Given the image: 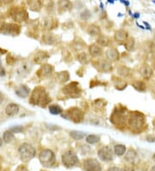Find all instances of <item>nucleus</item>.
<instances>
[{
  "instance_id": "1",
  "label": "nucleus",
  "mask_w": 155,
  "mask_h": 171,
  "mask_svg": "<svg viewBox=\"0 0 155 171\" xmlns=\"http://www.w3.org/2000/svg\"><path fill=\"white\" fill-rule=\"evenodd\" d=\"M29 102L33 105L45 107L51 102V98L49 97L47 92L44 87L36 86L31 93Z\"/></svg>"
},
{
  "instance_id": "2",
  "label": "nucleus",
  "mask_w": 155,
  "mask_h": 171,
  "mask_svg": "<svg viewBox=\"0 0 155 171\" xmlns=\"http://www.w3.org/2000/svg\"><path fill=\"white\" fill-rule=\"evenodd\" d=\"M128 125L134 132H141L146 127V119L144 114L139 112H132L127 119Z\"/></svg>"
},
{
  "instance_id": "3",
  "label": "nucleus",
  "mask_w": 155,
  "mask_h": 171,
  "mask_svg": "<svg viewBox=\"0 0 155 171\" xmlns=\"http://www.w3.org/2000/svg\"><path fill=\"white\" fill-rule=\"evenodd\" d=\"M127 108L124 107H116L112 114L110 115V122L116 128H124L127 126V118L125 115Z\"/></svg>"
},
{
  "instance_id": "4",
  "label": "nucleus",
  "mask_w": 155,
  "mask_h": 171,
  "mask_svg": "<svg viewBox=\"0 0 155 171\" xmlns=\"http://www.w3.org/2000/svg\"><path fill=\"white\" fill-rule=\"evenodd\" d=\"M39 161L45 168H51L54 166L56 162V157L54 151L50 149H43L39 154Z\"/></svg>"
},
{
  "instance_id": "5",
  "label": "nucleus",
  "mask_w": 155,
  "mask_h": 171,
  "mask_svg": "<svg viewBox=\"0 0 155 171\" xmlns=\"http://www.w3.org/2000/svg\"><path fill=\"white\" fill-rule=\"evenodd\" d=\"M18 153L19 156H20V159L22 161L24 162H28L35 157L36 150L31 144L24 142L19 146Z\"/></svg>"
},
{
  "instance_id": "6",
  "label": "nucleus",
  "mask_w": 155,
  "mask_h": 171,
  "mask_svg": "<svg viewBox=\"0 0 155 171\" xmlns=\"http://www.w3.org/2000/svg\"><path fill=\"white\" fill-rule=\"evenodd\" d=\"M61 162L66 168L71 169L79 163V159L72 150H66L61 156Z\"/></svg>"
},
{
  "instance_id": "7",
  "label": "nucleus",
  "mask_w": 155,
  "mask_h": 171,
  "mask_svg": "<svg viewBox=\"0 0 155 171\" xmlns=\"http://www.w3.org/2000/svg\"><path fill=\"white\" fill-rule=\"evenodd\" d=\"M62 117L72 121L73 123L79 124L83 122L85 119V112L79 107H72L67 110L65 113L62 114Z\"/></svg>"
},
{
  "instance_id": "8",
  "label": "nucleus",
  "mask_w": 155,
  "mask_h": 171,
  "mask_svg": "<svg viewBox=\"0 0 155 171\" xmlns=\"http://www.w3.org/2000/svg\"><path fill=\"white\" fill-rule=\"evenodd\" d=\"M62 93L65 95H66L69 98H72V99H77L79 98L82 93V90L79 87V83L76 82V81H72L67 85L64 86L62 88Z\"/></svg>"
},
{
  "instance_id": "9",
  "label": "nucleus",
  "mask_w": 155,
  "mask_h": 171,
  "mask_svg": "<svg viewBox=\"0 0 155 171\" xmlns=\"http://www.w3.org/2000/svg\"><path fill=\"white\" fill-rule=\"evenodd\" d=\"M9 14L10 17L14 20L16 23H23L27 21L28 18V12L24 8L20 6H16L9 10Z\"/></svg>"
},
{
  "instance_id": "10",
  "label": "nucleus",
  "mask_w": 155,
  "mask_h": 171,
  "mask_svg": "<svg viewBox=\"0 0 155 171\" xmlns=\"http://www.w3.org/2000/svg\"><path fill=\"white\" fill-rule=\"evenodd\" d=\"M21 28L17 24H12V23H5L2 24L0 31L1 33L7 35V36H16L20 33Z\"/></svg>"
},
{
  "instance_id": "11",
  "label": "nucleus",
  "mask_w": 155,
  "mask_h": 171,
  "mask_svg": "<svg viewBox=\"0 0 155 171\" xmlns=\"http://www.w3.org/2000/svg\"><path fill=\"white\" fill-rule=\"evenodd\" d=\"M114 150L109 146H103L98 150V156L101 161L109 162H111L114 159Z\"/></svg>"
},
{
  "instance_id": "12",
  "label": "nucleus",
  "mask_w": 155,
  "mask_h": 171,
  "mask_svg": "<svg viewBox=\"0 0 155 171\" xmlns=\"http://www.w3.org/2000/svg\"><path fill=\"white\" fill-rule=\"evenodd\" d=\"M83 169L85 171H102L101 163L97 159L88 158L83 161Z\"/></svg>"
},
{
  "instance_id": "13",
  "label": "nucleus",
  "mask_w": 155,
  "mask_h": 171,
  "mask_svg": "<svg viewBox=\"0 0 155 171\" xmlns=\"http://www.w3.org/2000/svg\"><path fill=\"white\" fill-rule=\"evenodd\" d=\"M54 72V68L51 64L44 63L37 71V76L40 79H47L51 77Z\"/></svg>"
},
{
  "instance_id": "14",
  "label": "nucleus",
  "mask_w": 155,
  "mask_h": 171,
  "mask_svg": "<svg viewBox=\"0 0 155 171\" xmlns=\"http://www.w3.org/2000/svg\"><path fill=\"white\" fill-rule=\"evenodd\" d=\"M31 69H32V64L30 62H24L17 67V74L19 77H26L30 74Z\"/></svg>"
},
{
  "instance_id": "15",
  "label": "nucleus",
  "mask_w": 155,
  "mask_h": 171,
  "mask_svg": "<svg viewBox=\"0 0 155 171\" xmlns=\"http://www.w3.org/2000/svg\"><path fill=\"white\" fill-rule=\"evenodd\" d=\"M49 57H50V55L47 51L40 50V51H38L35 54V55L33 57V62L35 64L42 65L49 59Z\"/></svg>"
},
{
  "instance_id": "16",
  "label": "nucleus",
  "mask_w": 155,
  "mask_h": 171,
  "mask_svg": "<svg viewBox=\"0 0 155 171\" xmlns=\"http://www.w3.org/2000/svg\"><path fill=\"white\" fill-rule=\"evenodd\" d=\"M98 65V69H99L103 73H110L113 70L112 63L109 62L108 60H100L97 62Z\"/></svg>"
},
{
  "instance_id": "17",
  "label": "nucleus",
  "mask_w": 155,
  "mask_h": 171,
  "mask_svg": "<svg viewBox=\"0 0 155 171\" xmlns=\"http://www.w3.org/2000/svg\"><path fill=\"white\" fill-rule=\"evenodd\" d=\"M88 49H89L90 56L94 57V58L100 57L103 55V48L99 46L98 44H97V43H93V44L90 45Z\"/></svg>"
},
{
  "instance_id": "18",
  "label": "nucleus",
  "mask_w": 155,
  "mask_h": 171,
  "mask_svg": "<svg viewBox=\"0 0 155 171\" xmlns=\"http://www.w3.org/2000/svg\"><path fill=\"white\" fill-rule=\"evenodd\" d=\"M106 59L109 62H117L120 59V54L116 48H109L106 51Z\"/></svg>"
},
{
  "instance_id": "19",
  "label": "nucleus",
  "mask_w": 155,
  "mask_h": 171,
  "mask_svg": "<svg viewBox=\"0 0 155 171\" xmlns=\"http://www.w3.org/2000/svg\"><path fill=\"white\" fill-rule=\"evenodd\" d=\"M15 93L20 98L25 99L30 93V89L26 85H21L15 90Z\"/></svg>"
},
{
  "instance_id": "20",
  "label": "nucleus",
  "mask_w": 155,
  "mask_h": 171,
  "mask_svg": "<svg viewBox=\"0 0 155 171\" xmlns=\"http://www.w3.org/2000/svg\"><path fill=\"white\" fill-rule=\"evenodd\" d=\"M55 80L59 84H65L70 80V74L67 71H61L57 73Z\"/></svg>"
},
{
  "instance_id": "21",
  "label": "nucleus",
  "mask_w": 155,
  "mask_h": 171,
  "mask_svg": "<svg viewBox=\"0 0 155 171\" xmlns=\"http://www.w3.org/2000/svg\"><path fill=\"white\" fill-rule=\"evenodd\" d=\"M19 112V105L16 103H9L5 108V113L9 117L15 116Z\"/></svg>"
},
{
  "instance_id": "22",
  "label": "nucleus",
  "mask_w": 155,
  "mask_h": 171,
  "mask_svg": "<svg viewBox=\"0 0 155 171\" xmlns=\"http://www.w3.org/2000/svg\"><path fill=\"white\" fill-rule=\"evenodd\" d=\"M57 6L60 12H65L72 9V3L70 0H59Z\"/></svg>"
},
{
  "instance_id": "23",
  "label": "nucleus",
  "mask_w": 155,
  "mask_h": 171,
  "mask_svg": "<svg viewBox=\"0 0 155 171\" xmlns=\"http://www.w3.org/2000/svg\"><path fill=\"white\" fill-rule=\"evenodd\" d=\"M114 38L115 40L119 43H124L125 41L127 40L128 36H127V33L123 30V29H118L116 31V33L114 35Z\"/></svg>"
},
{
  "instance_id": "24",
  "label": "nucleus",
  "mask_w": 155,
  "mask_h": 171,
  "mask_svg": "<svg viewBox=\"0 0 155 171\" xmlns=\"http://www.w3.org/2000/svg\"><path fill=\"white\" fill-rule=\"evenodd\" d=\"M124 159H125V161H127V162H130V163L135 162L138 160V154L134 149H129L126 152Z\"/></svg>"
},
{
  "instance_id": "25",
  "label": "nucleus",
  "mask_w": 155,
  "mask_h": 171,
  "mask_svg": "<svg viewBox=\"0 0 155 171\" xmlns=\"http://www.w3.org/2000/svg\"><path fill=\"white\" fill-rule=\"evenodd\" d=\"M92 107L97 112H101L106 107V102L103 99H98L93 101L92 103Z\"/></svg>"
},
{
  "instance_id": "26",
  "label": "nucleus",
  "mask_w": 155,
  "mask_h": 171,
  "mask_svg": "<svg viewBox=\"0 0 155 171\" xmlns=\"http://www.w3.org/2000/svg\"><path fill=\"white\" fill-rule=\"evenodd\" d=\"M43 26H44V28H46V29H47V30H52V29L55 28L57 26H58V22L56 21V19L48 17V18L44 20V22H43Z\"/></svg>"
},
{
  "instance_id": "27",
  "label": "nucleus",
  "mask_w": 155,
  "mask_h": 171,
  "mask_svg": "<svg viewBox=\"0 0 155 171\" xmlns=\"http://www.w3.org/2000/svg\"><path fill=\"white\" fill-rule=\"evenodd\" d=\"M56 36L52 33L47 32V33L43 34L42 42L45 44H47V45H54V43H56Z\"/></svg>"
},
{
  "instance_id": "28",
  "label": "nucleus",
  "mask_w": 155,
  "mask_h": 171,
  "mask_svg": "<svg viewBox=\"0 0 155 171\" xmlns=\"http://www.w3.org/2000/svg\"><path fill=\"white\" fill-rule=\"evenodd\" d=\"M28 5L31 10L39 11L42 7V0H28Z\"/></svg>"
},
{
  "instance_id": "29",
  "label": "nucleus",
  "mask_w": 155,
  "mask_h": 171,
  "mask_svg": "<svg viewBox=\"0 0 155 171\" xmlns=\"http://www.w3.org/2000/svg\"><path fill=\"white\" fill-rule=\"evenodd\" d=\"M140 73H141V76L143 78H145L146 80H149L153 75V69L148 65H144L143 66H141Z\"/></svg>"
},
{
  "instance_id": "30",
  "label": "nucleus",
  "mask_w": 155,
  "mask_h": 171,
  "mask_svg": "<svg viewBox=\"0 0 155 171\" xmlns=\"http://www.w3.org/2000/svg\"><path fill=\"white\" fill-rule=\"evenodd\" d=\"M113 81H114V85H115V87L119 91H122L124 90L126 87H127V82L125 81H123L122 79H120V78H116L114 77L113 78Z\"/></svg>"
},
{
  "instance_id": "31",
  "label": "nucleus",
  "mask_w": 155,
  "mask_h": 171,
  "mask_svg": "<svg viewBox=\"0 0 155 171\" xmlns=\"http://www.w3.org/2000/svg\"><path fill=\"white\" fill-rule=\"evenodd\" d=\"M87 32H88L90 36L98 37L101 34V28L96 24H90L88 27V28H87Z\"/></svg>"
},
{
  "instance_id": "32",
  "label": "nucleus",
  "mask_w": 155,
  "mask_h": 171,
  "mask_svg": "<svg viewBox=\"0 0 155 171\" xmlns=\"http://www.w3.org/2000/svg\"><path fill=\"white\" fill-rule=\"evenodd\" d=\"M97 44H98L99 46L101 47H108L109 45L110 44V39L106 36H103L100 35L97 37Z\"/></svg>"
},
{
  "instance_id": "33",
  "label": "nucleus",
  "mask_w": 155,
  "mask_h": 171,
  "mask_svg": "<svg viewBox=\"0 0 155 171\" xmlns=\"http://www.w3.org/2000/svg\"><path fill=\"white\" fill-rule=\"evenodd\" d=\"M72 49L74 51H76V52H80V51H83L84 50V48H85V43L81 39H78V40H75L72 43Z\"/></svg>"
},
{
  "instance_id": "34",
  "label": "nucleus",
  "mask_w": 155,
  "mask_h": 171,
  "mask_svg": "<svg viewBox=\"0 0 155 171\" xmlns=\"http://www.w3.org/2000/svg\"><path fill=\"white\" fill-rule=\"evenodd\" d=\"M48 111L52 115H61L63 112V109L59 104H53L48 105Z\"/></svg>"
},
{
  "instance_id": "35",
  "label": "nucleus",
  "mask_w": 155,
  "mask_h": 171,
  "mask_svg": "<svg viewBox=\"0 0 155 171\" xmlns=\"http://www.w3.org/2000/svg\"><path fill=\"white\" fill-rule=\"evenodd\" d=\"M77 60L79 61V63L83 64V65H87L89 64L90 60L89 55L85 52H80L78 55H77Z\"/></svg>"
},
{
  "instance_id": "36",
  "label": "nucleus",
  "mask_w": 155,
  "mask_h": 171,
  "mask_svg": "<svg viewBox=\"0 0 155 171\" xmlns=\"http://www.w3.org/2000/svg\"><path fill=\"white\" fill-rule=\"evenodd\" d=\"M113 150H114L115 155L117 156V157H122V156H123L126 153V150H127L126 146L123 145V144H116V145L114 146Z\"/></svg>"
},
{
  "instance_id": "37",
  "label": "nucleus",
  "mask_w": 155,
  "mask_h": 171,
  "mask_svg": "<svg viewBox=\"0 0 155 171\" xmlns=\"http://www.w3.org/2000/svg\"><path fill=\"white\" fill-rule=\"evenodd\" d=\"M70 137L76 141H79L85 138V133L79 131H72L70 132Z\"/></svg>"
},
{
  "instance_id": "38",
  "label": "nucleus",
  "mask_w": 155,
  "mask_h": 171,
  "mask_svg": "<svg viewBox=\"0 0 155 171\" xmlns=\"http://www.w3.org/2000/svg\"><path fill=\"white\" fill-rule=\"evenodd\" d=\"M85 141L87 143L89 144H95V143H98L100 141V136L98 135H95V134H90L88 135L86 138H85Z\"/></svg>"
},
{
  "instance_id": "39",
  "label": "nucleus",
  "mask_w": 155,
  "mask_h": 171,
  "mask_svg": "<svg viewBox=\"0 0 155 171\" xmlns=\"http://www.w3.org/2000/svg\"><path fill=\"white\" fill-rule=\"evenodd\" d=\"M117 74L121 77H127L130 74V69L126 66H119L117 67Z\"/></svg>"
},
{
  "instance_id": "40",
  "label": "nucleus",
  "mask_w": 155,
  "mask_h": 171,
  "mask_svg": "<svg viewBox=\"0 0 155 171\" xmlns=\"http://www.w3.org/2000/svg\"><path fill=\"white\" fill-rule=\"evenodd\" d=\"M132 86L135 87V89L137 91H139V92H145L146 89V84L143 82V81H135Z\"/></svg>"
},
{
  "instance_id": "41",
  "label": "nucleus",
  "mask_w": 155,
  "mask_h": 171,
  "mask_svg": "<svg viewBox=\"0 0 155 171\" xmlns=\"http://www.w3.org/2000/svg\"><path fill=\"white\" fill-rule=\"evenodd\" d=\"M14 133H12L10 131H6L3 134V141L5 142H11L14 140Z\"/></svg>"
},
{
  "instance_id": "42",
  "label": "nucleus",
  "mask_w": 155,
  "mask_h": 171,
  "mask_svg": "<svg viewBox=\"0 0 155 171\" xmlns=\"http://www.w3.org/2000/svg\"><path fill=\"white\" fill-rule=\"evenodd\" d=\"M124 47L127 51H131L135 47V39L133 37H128L124 43Z\"/></svg>"
},
{
  "instance_id": "43",
  "label": "nucleus",
  "mask_w": 155,
  "mask_h": 171,
  "mask_svg": "<svg viewBox=\"0 0 155 171\" xmlns=\"http://www.w3.org/2000/svg\"><path fill=\"white\" fill-rule=\"evenodd\" d=\"M9 131H10L12 133H21L24 131V127L22 125H16V126H12L11 128L9 129Z\"/></svg>"
},
{
  "instance_id": "44",
  "label": "nucleus",
  "mask_w": 155,
  "mask_h": 171,
  "mask_svg": "<svg viewBox=\"0 0 155 171\" xmlns=\"http://www.w3.org/2000/svg\"><path fill=\"white\" fill-rule=\"evenodd\" d=\"M90 17H91V14H90V10H85L80 14V17L83 20H88Z\"/></svg>"
},
{
  "instance_id": "45",
  "label": "nucleus",
  "mask_w": 155,
  "mask_h": 171,
  "mask_svg": "<svg viewBox=\"0 0 155 171\" xmlns=\"http://www.w3.org/2000/svg\"><path fill=\"white\" fill-rule=\"evenodd\" d=\"M16 62V58L14 56H12L11 55H8L7 58H6V62L9 64V65H13Z\"/></svg>"
},
{
  "instance_id": "46",
  "label": "nucleus",
  "mask_w": 155,
  "mask_h": 171,
  "mask_svg": "<svg viewBox=\"0 0 155 171\" xmlns=\"http://www.w3.org/2000/svg\"><path fill=\"white\" fill-rule=\"evenodd\" d=\"M16 171H28V167L25 166V165H20V166L17 167V170Z\"/></svg>"
},
{
  "instance_id": "47",
  "label": "nucleus",
  "mask_w": 155,
  "mask_h": 171,
  "mask_svg": "<svg viewBox=\"0 0 155 171\" xmlns=\"http://www.w3.org/2000/svg\"><path fill=\"white\" fill-rule=\"evenodd\" d=\"M6 74V71H5V67L2 66V64L0 63V76L1 77H4Z\"/></svg>"
},
{
  "instance_id": "48",
  "label": "nucleus",
  "mask_w": 155,
  "mask_h": 171,
  "mask_svg": "<svg viewBox=\"0 0 155 171\" xmlns=\"http://www.w3.org/2000/svg\"><path fill=\"white\" fill-rule=\"evenodd\" d=\"M107 171H122V169H121V168H119V167L113 166V167H110V168H109L108 170Z\"/></svg>"
},
{
  "instance_id": "49",
  "label": "nucleus",
  "mask_w": 155,
  "mask_h": 171,
  "mask_svg": "<svg viewBox=\"0 0 155 171\" xmlns=\"http://www.w3.org/2000/svg\"><path fill=\"white\" fill-rule=\"evenodd\" d=\"M146 138L148 142H155V137L154 136H153V135H148V136H146Z\"/></svg>"
},
{
  "instance_id": "50",
  "label": "nucleus",
  "mask_w": 155,
  "mask_h": 171,
  "mask_svg": "<svg viewBox=\"0 0 155 171\" xmlns=\"http://www.w3.org/2000/svg\"><path fill=\"white\" fill-rule=\"evenodd\" d=\"M143 24H144V25H145L146 28H147L148 30H151V29H152V28H151V26L149 25V24H148V23H146V22H143Z\"/></svg>"
},
{
  "instance_id": "51",
  "label": "nucleus",
  "mask_w": 155,
  "mask_h": 171,
  "mask_svg": "<svg viewBox=\"0 0 155 171\" xmlns=\"http://www.w3.org/2000/svg\"><path fill=\"white\" fill-rule=\"evenodd\" d=\"M122 171H134L132 169V168L130 167H124L123 169H122Z\"/></svg>"
},
{
  "instance_id": "52",
  "label": "nucleus",
  "mask_w": 155,
  "mask_h": 171,
  "mask_svg": "<svg viewBox=\"0 0 155 171\" xmlns=\"http://www.w3.org/2000/svg\"><path fill=\"white\" fill-rule=\"evenodd\" d=\"M4 100H5V96H4V94H3V93L0 92V104H1V103H3Z\"/></svg>"
},
{
  "instance_id": "53",
  "label": "nucleus",
  "mask_w": 155,
  "mask_h": 171,
  "mask_svg": "<svg viewBox=\"0 0 155 171\" xmlns=\"http://www.w3.org/2000/svg\"><path fill=\"white\" fill-rule=\"evenodd\" d=\"M10 1H12V0H0V6L4 5L5 3H9Z\"/></svg>"
},
{
  "instance_id": "54",
  "label": "nucleus",
  "mask_w": 155,
  "mask_h": 171,
  "mask_svg": "<svg viewBox=\"0 0 155 171\" xmlns=\"http://www.w3.org/2000/svg\"><path fill=\"white\" fill-rule=\"evenodd\" d=\"M133 17H134L135 18H139V17H140V14H139V13H135V14L133 15Z\"/></svg>"
},
{
  "instance_id": "55",
  "label": "nucleus",
  "mask_w": 155,
  "mask_h": 171,
  "mask_svg": "<svg viewBox=\"0 0 155 171\" xmlns=\"http://www.w3.org/2000/svg\"><path fill=\"white\" fill-rule=\"evenodd\" d=\"M3 139L2 138H0V147H2V145H3Z\"/></svg>"
},
{
  "instance_id": "56",
  "label": "nucleus",
  "mask_w": 155,
  "mask_h": 171,
  "mask_svg": "<svg viewBox=\"0 0 155 171\" xmlns=\"http://www.w3.org/2000/svg\"><path fill=\"white\" fill-rule=\"evenodd\" d=\"M151 171H155V165L151 168Z\"/></svg>"
},
{
  "instance_id": "57",
  "label": "nucleus",
  "mask_w": 155,
  "mask_h": 171,
  "mask_svg": "<svg viewBox=\"0 0 155 171\" xmlns=\"http://www.w3.org/2000/svg\"><path fill=\"white\" fill-rule=\"evenodd\" d=\"M109 2H110V4H113L114 3V0H108Z\"/></svg>"
},
{
  "instance_id": "58",
  "label": "nucleus",
  "mask_w": 155,
  "mask_h": 171,
  "mask_svg": "<svg viewBox=\"0 0 155 171\" xmlns=\"http://www.w3.org/2000/svg\"><path fill=\"white\" fill-rule=\"evenodd\" d=\"M153 161L155 162V153L153 154Z\"/></svg>"
},
{
  "instance_id": "59",
  "label": "nucleus",
  "mask_w": 155,
  "mask_h": 171,
  "mask_svg": "<svg viewBox=\"0 0 155 171\" xmlns=\"http://www.w3.org/2000/svg\"><path fill=\"white\" fill-rule=\"evenodd\" d=\"M153 3H155V0H153Z\"/></svg>"
},
{
  "instance_id": "60",
  "label": "nucleus",
  "mask_w": 155,
  "mask_h": 171,
  "mask_svg": "<svg viewBox=\"0 0 155 171\" xmlns=\"http://www.w3.org/2000/svg\"><path fill=\"white\" fill-rule=\"evenodd\" d=\"M0 63H1V60H0Z\"/></svg>"
},
{
  "instance_id": "61",
  "label": "nucleus",
  "mask_w": 155,
  "mask_h": 171,
  "mask_svg": "<svg viewBox=\"0 0 155 171\" xmlns=\"http://www.w3.org/2000/svg\"><path fill=\"white\" fill-rule=\"evenodd\" d=\"M42 171H46V170H42Z\"/></svg>"
}]
</instances>
